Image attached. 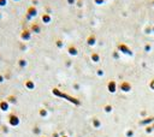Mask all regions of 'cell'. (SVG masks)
Segmentation results:
<instances>
[{
    "label": "cell",
    "mask_w": 154,
    "mask_h": 137,
    "mask_svg": "<svg viewBox=\"0 0 154 137\" xmlns=\"http://www.w3.org/2000/svg\"><path fill=\"white\" fill-rule=\"evenodd\" d=\"M22 39H29V31L24 30V31L22 33Z\"/></svg>",
    "instance_id": "obj_1"
},
{
    "label": "cell",
    "mask_w": 154,
    "mask_h": 137,
    "mask_svg": "<svg viewBox=\"0 0 154 137\" xmlns=\"http://www.w3.org/2000/svg\"><path fill=\"white\" fill-rule=\"evenodd\" d=\"M28 13L31 15V16H35V15H36V10H35V9H29V10H28Z\"/></svg>",
    "instance_id": "obj_2"
},
{
    "label": "cell",
    "mask_w": 154,
    "mask_h": 137,
    "mask_svg": "<svg viewBox=\"0 0 154 137\" xmlns=\"http://www.w3.org/2000/svg\"><path fill=\"white\" fill-rule=\"evenodd\" d=\"M0 107H1L3 111H6L7 109V104L6 102H1V104H0Z\"/></svg>",
    "instance_id": "obj_3"
},
{
    "label": "cell",
    "mask_w": 154,
    "mask_h": 137,
    "mask_svg": "<svg viewBox=\"0 0 154 137\" xmlns=\"http://www.w3.org/2000/svg\"><path fill=\"white\" fill-rule=\"evenodd\" d=\"M6 4H7V0H0V6L1 7L6 6Z\"/></svg>",
    "instance_id": "obj_4"
},
{
    "label": "cell",
    "mask_w": 154,
    "mask_h": 137,
    "mask_svg": "<svg viewBox=\"0 0 154 137\" xmlns=\"http://www.w3.org/2000/svg\"><path fill=\"white\" fill-rule=\"evenodd\" d=\"M1 81H3V77H1V76H0V82H1Z\"/></svg>",
    "instance_id": "obj_5"
},
{
    "label": "cell",
    "mask_w": 154,
    "mask_h": 137,
    "mask_svg": "<svg viewBox=\"0 0 154 137\" xmlns=\"http://www.w3.org/2000/svg\"><path fill=\"white\" fill-rule=\"evenodd\" d=\"M0 19H1V12H0Z\"/></svg>",
    "instance_id": "obj_6"
},
{
    "label": "cell",
    "mask_w": 154,
    "mask_h": 137,
    "mask_svg": "<svg viewBox=\"0 0 154 137\" xmlns=\"http://www.w3.org/2000/svg\"><path fill=\"white\" fill-rule=\"evenodd\" d=\"M15 1H18V0H15Z\"/></svg>",
    "instance_id": "obj_7"
}]
</instances>
